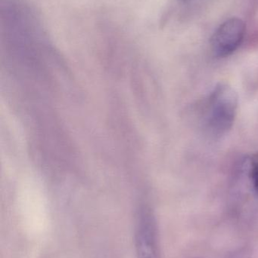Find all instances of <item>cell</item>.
I'll use <instances>...</instances> for the list:
<instances>
[{"label": "cell", "mask_w": 258, "mask_h": 258, "mask_svg": "<svg viewBox=\"0 0 258 258\" xmlns=\"http://www.w3.org/2000/svg\"><path fill=\"white\" fill-rule=\"evenodd\" d=\"M238 109V96L233 88L217 85L209 100L208 125L214 135H225L233 127Z\"/></svg>", "instance_id": "6da1fadb"}, {"label": "cell", "mask_w": 258, "mask_h": 258, "mask_svg": "<svg viewBox=\"0 0 258 258\" xmlns=\"http://www.w3.org/2000/svg\"><path fill=\"white\" fill-rule=\"evenodd\" d=\"M246 33V25L240 18H231L221 24L211 39V46L215 56L225 57L239 48Z\"/></svg>", "instance_id": "7a4b0ae2"}, {"label": "cell", "mask_w": 258, "mask_h": 258, "mask_svg": "<svg viewBox=\"0 0 258 258\" xmlns=\"http://www.w3.org/2000/svg\"><path fill=\"white\" fill-rule=\"evenodd\" d=\"M134 239L137 258H158L156 226L146 209H142L138 215Z\"/></svg>", "instance_id": "3957f363"}, {"label": "cell", "mask_w": 258, "mask_h": 258, "mask_svg": "<svg viewBox=\"0 0 258 258\" xmlns=\"http://www.w3.org/2000/svg\"><path fill=\"white\" fill-rule=\"evenodd\" d=\"M251 177L258 195V156L252 159L251 164Z\"/></svg>", "instance_id": "277c9868"}, {"label": "cell", "mask_w": 258, "mask_h": 258, "mask_svg": "<svg viewBox=\"0 0 258 258\" xmlns=\"http://www.w3.org/2000/svg\"><path fill=\"white\" fill-rule=\"evenodd\" d=\"M178 1L183 2V3H185V2L190 1V0H178Z\"/></svg>", "instance_id": "5b68a950"}]
</instances>
